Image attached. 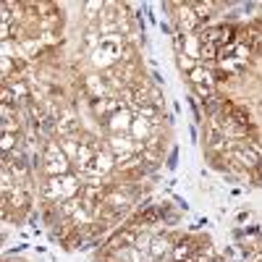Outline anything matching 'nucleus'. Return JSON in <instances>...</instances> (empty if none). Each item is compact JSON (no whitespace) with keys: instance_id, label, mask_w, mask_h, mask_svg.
<instances>
[{"instance_id":"1","label":"nucleus","mask_w":262,"mask_h":262,"mask_svg":"<svg viewBox=\"0 0 262 262\" xmlns=\"http://www.w3.org/2000/svg\"><path fill=\"white\" fill-rule=\"evenodd\" d=\"M71 160L66 158V152L60 149V142H45L42 147V170L50 176H66V173H71Z\"/></svg>"},{"instance_id":"2","label":"nucleus","mask_w":262,"mask_h":262,"mask_svg":"<svg viewBox=\"0 0 262 262\" xmlns=\"http://www.w3.org/2000/svg\"><path fill=\"white\" fill-rule=\"evenodd\" d=\"M79 196H81V205L97 215V210L102 207L105 196H107V189H105L100 181H84V189H81Z\"/></svg>"},{"instance_id":"3","label":"nucleus","mask_w":262,"mask_h":262,"mask_svg":"<svg viewBox=\"0 0 262 262\" xmlns=\"http://www.w3.org/2000/svg\"><path fill=\"white\" fill-rule=\"evenodd\" d=\"M123 107H126V100H123L121 95H111V97L97 100V102L92 105V111H95V116H97L102 123H107L118 111H123Z\"/></svg>"},{"instance_id":"4","label":"nucleus","mask_w":262,"mask_h":262,"mask_svg":"<svg viewBox=\"0 0 262 262\" xmlns=\"http://www.w3.org/2000/svg\"><path fill=\"white\" fill-rule=\"evenodd\" d=\"M84 92L92 97V102L102 100V97H111L113 90H111V84H107L105 76L100 74H90V76H84Z\"/></svg>"},{"instance_id":"5","label":"nucleus","mask_w":262,"mask_h":262,"mask_svg":"<svg viewBox=\"0 0 262 262\" xmlns=\"http://www.w3.org/2000/svg\"><path fill=\"white\" fill-rule=\"evenodd\" d=\"M42 200H45L48 205H60L66 200V189H63V176H50L45 184H42L39 189Z\"/></svg>"},{"instance_id":"6","label":"nucleus","mask_w":262,"mask_h":262,"mask_svg":"<svg viewBox=\"0 0 262 262\" xmlns=\"http://www.w3.org/2000/svg\"><path fill=\"white\" fill-rule=\"evenodd\" d=\"M173 254V242L165 236H152V242H149V249H147V257L149 262H163Z\"/></svg>"},{"instance_id":"7","label":"nucleus","mask_w":262,"mask_h":262,"mask_svg":"<svg viewBox=\"0 0 262 262\" xmlns=\"http://www.w3.org/2000/svg\"><path fill=\"white\" fill-rule=\"evenodd\" d=\"M134 111H128V107H123V111H118L111 121H107V131L111 134H131V123H134Z\"/></svg>"},{"instance_id":"8","label":"nucleus","mask_w":262,"mask_h":262,"mask_svg":"<svg viewBox=\"0 0 262 262\" xmlns=\"http://www.w3.org/2000/svg\"><path fill=\"white\" fill-rule=\"evenodd\" d=\"M107 149L113 155H126V152H137V142L131 139V134H111L107 137Z\"/></svg>"},{"instance_id":"9","label":"nucleus","mask_w":262,"mask_h":262,"mask_svg":"<svg viewBox=\"0 0 262 262\" xmlns=\"http://www.w3.org/2000/svg\"><path fill=\"white\" fill-rule=\"evenodd\" d=\"M81 131V121L74 116V113H66V116H60L58 121H55V134L60 137V139H66V137H76Z\"/></svg>"},{"instance_id":"10","label":"nucleus","mask_w":262,"mask_h":262,"mask_svg":"<svg viewBox=\"0 0 262 262\" xmlns=\"http://www.w3.org/2000/svg\"><path fill=\"white\" fill-rule=\"evenodd\" d=\"M155 131H158V123H152V121L137 116L134 123H131V139H134V142H147Z\"/></svg>"},{"instance_id":"11","label":"nucleus","mask_w":262,"mask_h":262,"mask_svg":"<svg viewBox=\"0 0 262 262\" xmlns=\"http://www.w3.org/2000/svg\"><path fill=\"white\" fill-rule=\"evenodd\" d=\"M189 81H191L194 90H215V79L205 66H196V69L189 74Z\"/></svg>"},{"instance_id":"12","label":"nucleus","mask_w":262,"mask_h":262,"mask_svg":"<svg viewBox=\"0 0 262 262\" xmlns=\"http://www.w3.org/2000/svg\"><path fill=\"white\" fill-rule=\"evenodd\" d=\"M194 252H196V247H194L191 238H181V242L173 244V254H170V259H173V262H189V259L194 257Z\"/></svg>"},{"instance_id":"13","label":"nucleus","mask_w":262,"mask_h":262,"mask_svg":"<svg viewBox=\"0 0 262 262\" xmlns=\"http://www.w3.org/2000/svg\"><path fill=\"white\" fill-rule=\"evenodd\" d=\"M100 45H102V32H100V27H97V24H90V29L84 32L81 48H84V53H90V55H92Z\"/></svg>"},{"instance_id":"14","label":"nucleus","mask_w":262,"mask_h":262,"mask_svg":"<svg viewBox=\"0 0 262 262\" xmlns=\"http://www.w3.org/2000/svg\"><path fill=\"white\" fill-rule=\"evenodd\" d=\"M176 8H179V24H181V29H184V32H194L196 27L202 24V21L196 18V13L191 11V6H189V3L176 6Z\"/></svg>"},{"instance_id":"15","label":"nucleus","mask_w":262,"mask_h":262,"mask_svg":"<svg viewBox=\"0 0 262 262\" xmlns=\"http://www.w3.org/2000/svg\"><path fill=\"white\" fill-rule=\"evenodd\" d=\"M21 128V116L11 105H3V134H18Z\"/></svg>"},{"instance_id":"16","label":"nucleus","mask_w":262,"mask_h":262,"mask_svg":"<svg viewBox=\"0 0 262 262\" xmlns=\"http://www.w3.org/2000/svg\"><path fill=\"white\" fill-rule=\"evenodd\" d=\"M18 45V55L21 58H37V53L42 50V45H45V42H42L39 37H27V39H21V42H16Z\"/></svg>"},{"instance_id":"17","label":"nucleus","mask_w":262,"mask_h":262,"mask_svg":"<svg viewBox=\"0 0 262 262\" xmlns=\"http://www.w3.org/2000/svg\"><path fill=\"white\" fill-rule=\"evenodd\" d=\"M105 8H107V6H105V3H100V0H90V3H84V18L95 24L97 18H102Z\"/></svg>"},{"instance_id":"18","label":"nucleus","mask_w":262,"mask_h":262,"mask_svg":"<svg viewBox=\"0 0 262 262\" xmlns=\"http://www.w3.org/2000/svg\"><path fill=\"white\" fill-rule=\"evenodd\" d=\"M60 149L66 152V158L74 163V160H76V152H79V139H76V137H66V139H60Z\"/></svg>"},{"instance_id":"19","label":"nucleus","mask_w":262,"mask_h":262,"mask_svg":"<svg viewBox=\"0 0 262 262\" xmlns=\"http://www.w3.org/2000/svg\"><path fill=\"white\" fill-rule=\"evenodd\" d=\"M189 6H191V11L196 13V18H200V21H207L210 13H212V8H215V3H189Z\"/></svg>"},{"instance_id":"20","label":"nucleus","mask_w":262,"mask_h":262,"mask_svg":"<svg viewBox=\"0 0 262 262\" xmlns=\"http://www.w3.org/2000/svg\"><path fill=\"white\" fill-rule=\"evenodd\" d=\"M217 66H221V71H226V74H238V71H242V63H236L231 58H221Z\"/></svg>"},{"instance_id":"21","label":"nucleus","mask_w":262,"mask_h":262,"mask_svg":"<svg viewBox=\"0 0 262 262\" xmlns=\"http://www.w3.org/2000/svg\"><path fill=\"white\" fill-rule=\"evenodd\" d=\"M196 66H200V63H196L194 58H189V55L179 53V69H181V71H189V74H191V71L196 69Z\"/></svg>"},{"instance_id":"22","label":"nucleus","mask_w":262,"mask_h":262,"mask_svg":"<svg viewBox=\"0 0 262 262\" xmlns=\"http://www.w3.org/2000/svg\"><path fill=\"white\" fill-rule=\"evenodd\" d=\"M210 262H223V259H217V257H215V259H210Z\"/></svg>"}]
</instances>
